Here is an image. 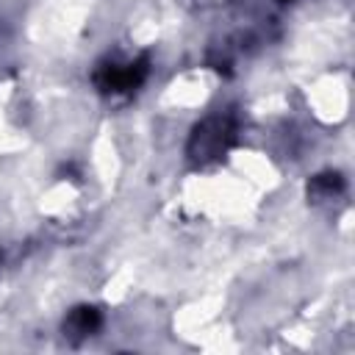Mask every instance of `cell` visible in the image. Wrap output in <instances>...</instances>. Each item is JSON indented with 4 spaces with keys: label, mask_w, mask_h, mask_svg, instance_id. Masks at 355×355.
I'll use <instances>...</instances> for the list:
<instances>
[{
    "label": "cell",
    "mask_w": 355,
    "mask_h": 355,
    "mask_svg": "<svg viewBox=\"0 0 355 355\" xmlns=\"http://www.w3.org/2000/svg\"><path fill=\"white\" fill-rule=\"evenodd\" d=\"M233 141H236L233 119L230 116H208L191 130L186 153L194 164H211V161L222 158Z\"/></svg>",
    "instance_id": "1"
},
{
    "label": "cell",
    "mask_w": 355,
    "mask_h": 355,
    "mask_svg": "<svg viewBox=\"0 0 355 355\" xmlns=\"http://www.w3.org/2000/svg\"><path fill=\"white\" fill-rule=\"evenodd\" d=\"M147 55H139L130 64H103L94 72V83L100 92L105 94H122V92H133L144 83L150 67H147Z\"/></svg>",
    "instance_id": "2"
},
{
    "label": "cell",
    "mask_w": 355,
    "mask_h": 355,
    "mask_svg": "<svg viewBox=\"0 0 355 355\" xmlns=\"http://www.w3.org/2000/svg\"><path fill=\"white\" fill-rule=\"evenodd\" d=\"M100 324H103V316L94 305H78L64 319V336L69 341H80V338H89L92 333H97Z\"/></svg>",
    "instance_id": "3"
},
{
    "label": "cell",
    "mask_w": 355,
    "mask_h": 355,
    "mask_svg": "<svg viewBox=\"0 0 355 355\" xmlns=\"http://www.w3.org/2000/svg\"><path fill=\"white\" fill-rule=\"evenodd\" d=\"M344 191V178L338 172H322L316 178H311L308 183V197L313 202H322V200H333Z\"/></svg>",
    "instance_id": "4"
}]
</instances>
